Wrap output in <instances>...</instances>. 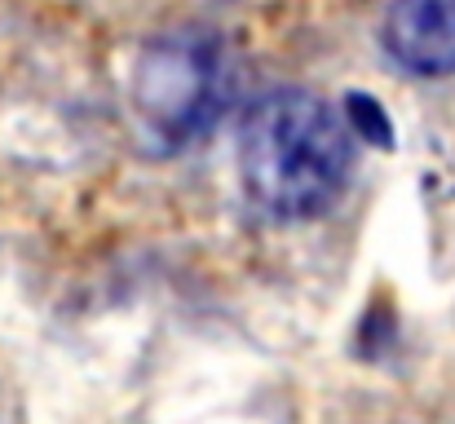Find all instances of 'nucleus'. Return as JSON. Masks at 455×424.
<instances>
[{
  "label": "nucleus",
  "mask_w": 455,
  "mask_h": 424,
  "mask_svg": "<svg viewBox=\"0 0 455 424\" xmlns=\"http://www.w3.org/2000/svg\"><path fill=\"white\" fill-rule=\"evenodd\" d=\"M380 40L411 76H455V0H389Z\"/></svg>",
  "instance_id": "obj_3"
},
{
  "label": "nucleus",
  "mask_w": 455,
  "mask_h": 424,
  "mask_svg": "<svg viewBox=\"0 0 455 424\" xmlns=\"http://www.w3.org/2000/svg\"><path fill=\"white\" fill-rule=\"evenodd\" d=\"M349 172L354 133L318 93L279 89L248 107L239 129V177L266 217H323L345 195Z\"/></svg>",
  "instance_id": "obj_1"
},
{
  "label": "nucleus",
  "mask_w": 455,
  "mask_h": 424,
  "mask_svg": "<svg viewBox=\"0 0 455 424\" xmlns=\"http://www.w3.org/2000/svg\"><path fill=\"white\" fill-rule=\"evenodd\" d=\"M345 124H349V133L358 141L394 146V124H389V116H385L380 102L367 98V93H349V98H345Z\"/></svg>",
  "instance_id": "obj_4"
},
{
  "label": "nucleus",
  "mask_w": 455,
  "mask_h": 424,
  "mask_svg": "<svg viewBox=\"0 0 455 424\" xmlns=\"http://www.w3.org/2000/svg\"><path fill=\"white\" fill-rule=\"evenodd\" d=\"M230 53L208 31H168L138 53L129 76L133 124L155 150H181L208 138L230 107Z\"/></svg>",
  "instance_id": "obj_2"
}]
</instances>
